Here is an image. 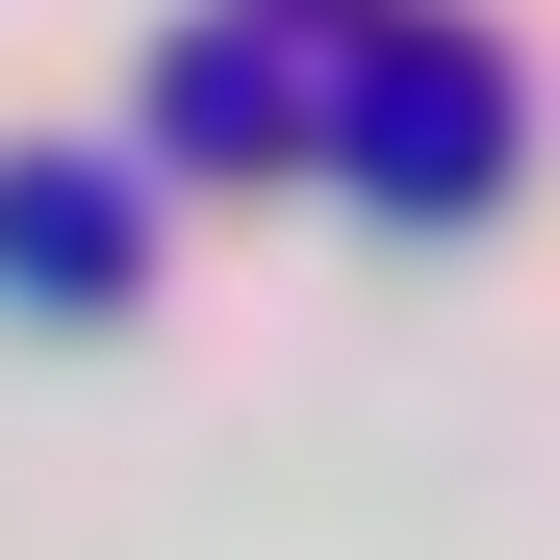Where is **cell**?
Instances as JSON below:
<instances>
[{"mask_svg": "<svg viewBox=\"0 0 560 560\" xmlns=\"http://www.w3.org/2000/svg\"><path fill=\"white\" fill-rule=\"evenodd\" d=\"M357 128H383V153H357L383 205H485V128H510V77H485V51H383V103H357Z\"/></svg>", "mask_w": 560, "mask_h": 560, "instance_id": "obj_1", "label": "cell"}, {"mask_svg": "<svg viewBox=\"0 0 560 560\" xmlns=\"http://www.w3.org/2000/svg\"><path fill=\"white\" fill-rule=\"evenodd\" d=\"M0 255H26V280H128V205H103V178H0Z\"/></svg>", "mask_w": 560, "mask_h": 560, "instance_id": "obj_2", "label": "cell"}]
</instances>
